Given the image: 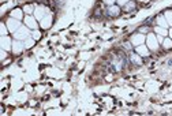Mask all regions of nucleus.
<instances>
[{
	"label": "nucleus",
	"instance_id": "obj_26",
	"mask_svg": "<svg viewBox=\"0 0 172 116\" xmlns=\"http://www.w3.org/2000/svg\"><path fill=\"white\" fill-rule=\"evenodd\" d=\"M5 57H7V51H4V49H2V51H0V59H2V60H4Z\"/></svg>",
	"mask_w": 172,
	"mask_h": 116
},
{
	"label": "nucleus",
	"instance_id": "obj_20",
	"mask_svg": "<svg viewBox=\"0 0 172 116\" xmlns=\"http://www.w3.org/2000/svg\"><path fill=\"white\" fill-rule=\"evenodd\" d=\"M163 48H164V49H171L172 48V40L170 38V37H165V38H164V41H163Z\"/></svg>",
	"mask_w": 172,
	"mask_h": 116
},
{
	"label": "nucleus",
	"instance_id": "obj_30",
	"mask_svg": "<svg viewBox=\"0 0 172 116\" xmlns=\"http://www.w3.org/2000/svg\"><path fill=\"white\" fill-rule=\"evenodd\" d=\"M168 37H170V38L172 40V26H171L170 29H168Z\"/></svg>",
	"mask_w": 172,
	"mask_h": 116
},
{
	"label": "nucleus",
	"instance_id": "obj_8",
	"mask_svg": "<svg viewBox=\"0 0 172 116\" xmlns=\"http://www.w3.org/2000/svg\"><path fill=\"white\" fill-rule=\"evenodd\" d=\"M25 42L23 41H19V40H14L13 41V53H15V55H19V53H22L23 51H25Z\"/></svg>",
	"mask_w": 172,
	"mask_h": 116
},
{
	"label": "nucleus",
	"instance_id": "obj_19",
	"mask_svg": "<svg viewBox=\"0 0 172 116\" xmlns=\"http://www.w3.org/2000/svg\"><path fill=\"white\" fill-rule=\"evenodd\" d=\"M23 42H25V48H26V49H29V48H31V46L36 44V40H34L33 37L30 36V37H27V38H26Z\"/></svg>",
	"mask_w": 172,
	"mask_h": 116
},
{
	"label": "nucleus",
	"instance_id": "obj_16",
	"mask_svg": "<svg viewBox=\"0 0 172 116\" xmlns=\"http://www.w3.org/2000/svg\"><path fill=\"white\" fill-rule=\"evenodd\" d=\"M154 33H156V34H159V36L167 37V36H168V29L160 27V26H157V25H156V27H154Z\"/></svg>",
	"mask_w": 172,
	"mask_h": 116
},
{
	"label": "nucleus",
	"instance_id": "obj_4",
	"mask_svg": "<svg viewBox=\"0 0 172 116\" xmlns=\"http://www.w3.org/2000/svg\"><path fill=\"white\" fill-rule=\"evenodd\" d=\"M5 25H7L8 31H10V33H15V31L22 26V23H21V21H19V19L11 18V16H10V18L5 21Z\"/></svg>",
	"mask_w": 172,
	"mask_h": 116
},
{
	"label": "nucleus",
	"instance_id": "obj_23",
	"mask_svg": "<svg viewBox=\"0 0 172 116\" xmlns=\"http://www.w3.org/2000/svg\"><path fill=\"white\" fill-rule=\"evenodd\" d=\"M31 37H33L36 41H37V40H40V38H41V31H40L38 29H36V30H31Z\"/></svg>",
	"mask_w": 172,
	"mask_h": 116
},
{
	"label": "nucleus",
	"instance_id": "obj_17",
	"mask_svg": "<svg viewBox=\"0 0 172 116\" xmlns=\"http://www.w3.org/2000/svg\"><path fill=\"white\" fill-rule=\"evenodd\" d=\"M23 13L26 14V15H33V13H34V10H36V7H34L33 4H26V5H23Z\"/></svg>",
	"mask_w": 172,
	"mask_h": 116
},
{
	"label": "nucleus",
	"instance_id": "obj_9",
	"mask_svg": "<svg viewBox=\"0 0 172 116\" xmlns=\"http://www.w3.org/2000/svg\"><path fill=\"white\" fill-rule=\"evenodd\" d=\"M52 21H53V19H52V15L48 14V15H45L41 21H40V27H41L42 30H48L52 26Z\"/></svg>",
	"mask_w": 172,
	"mask_h": 116
},
{
	"label": "nucleus",
	"instance_id": "obj_1",
	"mask_svg": "<svg viewBox=\"0 0 172 116\" xmlns=\"http://www.w3.org/2000/svg\"><path fill=\"white\" fill-rule=\"evenodd\" d=\"M30 34H31L30 33V29H29L26 25H23V26H21V27L15 31V33H13V37H14V40L25 41L27 37H30Z\"/></svg>",
	"mask_w": 172,
	"mask_h": 116
},
{
	"label": "nucleus",
	"instance_id": "obj_27",
	"mask_svg": "<svg viewBox=\"0 0 172 116\" xmlns=\"http://www.w3.org/2000/svg\"><path fill=\"white\" fill-rule=\"evenodd\" d=\"M124 48L127 49V51H130L131 48H133V44H131L130 41H127V42H124Z\"/></svg>",
	"mask_w": 172,
	"mask_h": 116
},
{
	"label": "nucleus",
	"instance_id": "obj_14",
	"mask_svg": "<svg viewBox=\"0 0 172 116\" xmlns=\"http://www.w3.org/2000/svg\"><path fill=\"white\" fill-rule=\"evenodd\" d=\"M120 8L118 4H113V5H109V7L107 8V13L109 16H118L119 14H120Z\"/></svg>",
	"mask_w": 172,
	"mask_h": 116
},
{
	"label": "nucleus",
	"instance_id": "obj_15",
	"mask_svg": "<svg viewBox=\"0 0 172 116\" xmlns=\"http://www.w3.org/2000/svg\"><path fill=\"white\" fill-rule=\"evenodd\" d=\"M130 60L134 64H142V56H139L137 52H133V53L130 55Z\"/></svg>",
	"mask_w": 172,
	"mask_h": 116
},
{
	"label": "nucleus",
	"instance_id": "obj_13",
	"mask_svg": "<svg viewBox=\"0 0 172 116\" xmlns=\"http://www.w3.org/2000/svg\"><path fill=\"white\" fill-rule=\"evenodd\" d=\"M156 23H157V26H160V27L170 29V25H168L167 19H165V16H164V14H161V15H157V16H156Z\"/></svg>",
	"mask_w": 172,
	"mask_h": 116
},
{
	"label": "nucleus",
	"instance_id": "obj_7",
	"mask_svg": "<svg viewBox=\"0 0 172 116\" xmlns=\"http://www.w3.org/2000/svg\"><path fill=\"white\" fill-rule=\"evenodd\" d=\"M48 13H49V10L46 7H44V5H38V7H36V10H34V13H33V15H34V18L37 19V21H41V19L44 18L45 15H48Z\"/></svg>",
	"mask_w": 172,
	"mask_h": 116
},
{
	"label": "nucleus",
	"instance_id": "obj_18",
	"mask_svg": "<svg viewBox=\"0 0 172 116\" xmlns=\"http://www.w3.org/2000/svg\"><path fill=\"white\" fill-rule=\"evenodd\" d=\"M135 7H137V4H135V2H133V0H130L129 3H127L126 5H124V11L126 13H130V11H133V10H135Z\"/></svg>",
	"mask_w": 172,
	"mask_h": 116
},
{
	"label": "nucleus",
	"instance_id": "obj_12",
	"mask_svg": "<svg viewBox=\"0 0 172 116\" xmlns=\"http://www.w3.org/2000/svg\"><path fill=\"white\" fill-rule=\"evenodd\" d=\"M10 16L11 18H15V19L22 21V19L25 18V13H23L22 8H14V10L10 13Z\"/></svg>",
	"mask_w": 172,
	"mask_h": 116
},
{
	"label": "nucleus",
	"instance_id": "obj_22",
	"mask_svg": "<svg viewBox=\"0 0 172 116\" xmlns=\"http://www.w3.org/2000/svg\"><path fill=\"white\" fill-rule=\"evenodd\" d=\"M8 27H7V25H5V22H3V23H0V34L2 36H8Z\"/></svg>",
	"mask_w": 172,
	"mask_h": 116
},
{
	"label": "nucleus",
	"instance_id": "obj_10",
	"mask_svg": "<svg viewBox=\"0 0 172 116\" xmlns=\"http://www.w3.org/2000/svg\"><path fill=\"white\" fill-rule=\"evenodd\" d=\"M135 52L142 57H148L150 55V49L148 48L146 44H142V45H138L135 46Z\"/></svg>",
	"mask_w": 172,
	"mask_h": 116
},
{
	"label": "nucleus",
	"instance_id": "obj_5",
	"mask_svg": "<svg viewBox=\"0 0 172 116\" xmlns=\"http://www.w3.org/2000/svg\"><path fill=\"white\" fill-rule=\"evenodd\" d=\"M0 48L7 51V52L13 51V40H11L10 36H2L0 37Z\"/></svg>",
	"mask_w": 172,
	"mask_h": 116
},
{
	"label": "nucleus",
	"instance_id": "obj_21",
	"mask_svg": "<svg viewBox=\"0 0 172 116\" xmlns=\"http://www.w3.org/2000/svg\"><path fill=\"white\" fill-rule=\"evenodd\" d=\"M164 16H165V19H167L168 25H170V27H171L172 26V10H165L164 11Z\"/></svg>",
	"mask_w": 172,
	"mask_h": 116
},
{
	"label": "nucleus",
	"instance_id": "obj_29",
	"mask_svg": "<svg viewBox=\"0 0 172 116\" xmlns=\"http://www.w3.org/2000/svg\"><path fill=\"white\" fill-rule=\"evenodd\" d=\"M156 36H157V41H159L160 44H163V41H164V38H165V37H163V36H159V34H156Z\"/></svg>",
	"mask_w": 172,
	"mask_h": 116
},
{
	"label": "nucleus",
	"instance_id": "obj_11",
	"mask_svg": "<svg viewBox=\"0 0 172 116\" xmlns=\"http://www.w3.org/2000/svg\"><path fill=\"white\" fill-rule=\"evenodd\" d=\"M112 66L115 67L116 71H120V70L123 68V66H124V60H123V57H120V56H115V57H113V60H112Z\"/></svg>",
	"mask_w": 172,
	"mask_h": 116
},
{
	"label": "nucleus",
	"instance_id": "obj_3",
	"mask_svg": "<svg viewBox=\"0 0 172 116\" xmlns=\"http://www.w3.org/2000/svg\"><path fill=\"white\" fill-rule=\"evenodd\" d=\"M23 23H25L30 30H36V29L40 27V23H38V21H37L36 18H34V15H25V18H23Z\"/></svg>",
	"mask_w": 172,
	"mask_h": 116
},
{
	"label": "nucleus",
	"instance_id": "obj_31",
	"mask_svg": "<svg viewBox=\"0 0 172 116\" xmlns=\"http://www.w3.org/2000/svg\"><path fill=\"white\" fill-rule=\"evenodd\" d=\"M138 2H144L145 3V2H148V0H138Z\"/></svg>",
	"mask_w": 172,
	"mask_h": 116
},
{
	"label": "nucleus",
	"instance_id": "obj_28",
	"mask_svg": "<svg viewBox=\"0 0 172 116\" xmlns=\"http://www.w3.org/2000/svg\"><path fill=\"white\" fill-rule=\"evenodd\" d=\"M139 33H142V34L149 33V27H141V29H139Z\"/></svg>",
	"mask_w": 172,
	"mask_h": 116
},
{
	"label": "nucleus",
	"instance_id": "obj_6",
	"mask_svg": "<svg viewBox=\"0 0 172 116\" xmlns=\"http://www.w3.org/2000/svg\"><path fill=\"white\" fill-rule=\"evenodd\" d=\"M145 41H146V36L145 34H142V33H135V34H133V37H131V40H130V42L133 44V46L135 48V46H138V45H142V44H145Z\"/></svg>",
	"mask_w": 172,
	"mask_h": 116
},
{
	"label": "nucleus",
	"instance_id": "obj_2",
	"mask_svg": "<svg viewBox=\"0 0 172 116\" xmlns=\"http://www.w3.org/2000/svg\"><path fill=\"white\" fill-rule=\"evenodd\" d=\"M146 45H148V48L150 49V52H156L157 49H159V46H160V42L157 41V36H156V33H148V36H146Z\"/></svg>",
	"mask_w": 172,
	"mask_h": 116
},
{
	"label": "nucleus",
	"instance_id": "obj_25",
	"mask_svg": "<svg viewBox=\"0 0 172 116\" xmlns=\"http://www.w3.org/2000/svg\"><path fill=\"white\" fill-rule=\"evenodd\" d=\"M103 2H104V4L109 7V5H113V4H115L116 0H103Z\"/></svg>",
	"mask_w": 172,
	"mask_h": 116
},
{
	"label": "nucleus",
	"instance_id": "obj_24",
	"mask_svg": "<svg viewBox=\"0 0 172 116\" xmlns=\"http://www.w3.org/2000/svg\"><path fill=\"white\" fill-rule=\"evenodd\" d=\"M130 0H116V4L119 5V7H124V5L129 3Z\"/></svg>",
	"mask_w": 172,
	"mask_h": 116
}]
</instances>
